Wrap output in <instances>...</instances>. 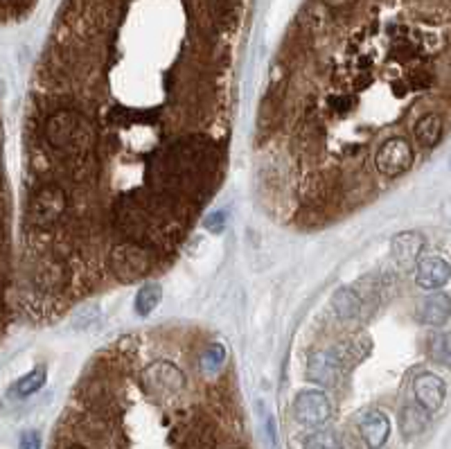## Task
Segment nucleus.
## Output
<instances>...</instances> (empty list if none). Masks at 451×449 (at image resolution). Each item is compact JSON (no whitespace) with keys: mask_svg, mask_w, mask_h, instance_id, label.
Masks as SVG:
<instances>
[{"mask_svg":"<svg viewBox=\"0 0 451 449\" xmlns=\"http://www.w3.org/2000/svg\"><path fill=\"white\" fill-rule=\"evenodd\" d=\"M36 73L95 86H32L25 190L55 188L59 226L21 271L84 298L106 280L158 271L221 183L235 48L248 0H68Z\"/></svg>","mask_w":451,"mask_h":449,"instance_id":"obj_1","label":"nucleus"},{"mask_svg":"<svg viewBox=\"0 0 451 449\" xmlns=\"http://www.w3.org/2000/svg\"><path fill=\"white\" fill-rule=\"evenodd\" d=\"M291 48L350 79L275 63L262 104V176L273 196H291V219L316 228L377 194L381 142L364 100L388 140L415 142L422 115L449 113V68L395 77L449 63V0H309Z\"/></svg>","mask_w":451,"mask_h":449,"instance_id":"obj_2","label":"nucleus"},{"mask_svg":"<svg viewBox=\"0 0 451 449\" xmlns=\"http://www.w3.org/2000/svg\"><path fill=\"white\" fill-rule=\"evenodd\" d=\"M0 158H3V142H0ZM11 228H9V194L5 183L3 161H0V339L14 316V264H11Z\"/></svg>","mask_w":451,"mask_h":449,"instance_id":"obj_3","label":"nucleus"},{"mask_svg":"<svg viewBox=\"0 0 451 449\" xmlns=\"http://www.w3.org/2000/svg\"><path fill=\"white\" fill-rule=\"evenodd\" d=\"M294 413L298 422L307 427H321L331 416V404L321 391H302L294 402Z\"/></svg>","mask_w":451,"mask_h":449,"instance_id":"obj_4","label":"nucleus"},{"mask_svg":"<svg viewBox=\"0 0 451 449\" xmlns=\"http://www.w3.org/2000/svg\"><path fill=\"white\" fill-rule=\"evenodd\" d=\"M415 400L418 404L424 408V411H437V408L442 406L445 402V393H447V386L445 381L433 375V373H422L415 377Z\"/></svg>","mask_w":451,"mask_h":449,"instance_id":"obj_5","label":"nucleus"},{"mask_svg":"<svg viewBox=\"0 0 451 449\" xmlns=\"http://www.w3.org/2000/svg\"><path fill=\"white\" fill-rule=\"evenodd\" d=\"M415 282L420 289H437L449 282V264L445 258H427L418 264Z\"/></svg>","mask_w":451,"mask_h":449,"instance_id":"obj_6","label":"nucleus"},{"mask_svg":"<svg viewBox=\"0 0 451 449\" xmlns=\"http://www.w3.org/2000/svg\"><path fill=\"white\" fill-rule=\"evenodd\" d=\"M361 435L370 449H381L391 435V420L381 411H370L361 420Z\"/></svg>","mask_w":451,"mask_h":449,"instance_id":"obj_7","label":"nucleus"},{"mask_svg":"<svg viewBox=\"0 0 451 449\" xmlns=\"http://www.w3.org/2000/svg\"><path fill=\"white\" fill-rule=\"evenodd\" d=\"M422 250H424V242L418 233H402L400 237L393 240V258L395 262H400V267L404 271L413 267Z\"/></svg>","mask_w":451,"mask_h":449,"instance_id":"obj_8","label":"nucleus"},{"mask_svg":"<svg viewBox=\"0 0 451 449\" xmlns=\"http://www.w3.org/2000/svg\"><path fill=\"white\" fill-rule=\"evenodd\" d=\"M418 316L422 323L445 325L449 319V296L440 294V296H431L427 300H422L418 307Z\"/></svg>","mask_w":451,"mask_h":449,"instance_id":"obj_9","label":"nucleus"},{"mask_svg":"<svg viewBox=\"0 0 451 449\" xmlns=\"http://www.w3.org/2000/svg\"><path fill=\"white\" fill-rule=\"evenodd\" d=\"M429 411H424L420 404H406L402 408V416H400V425L406 438H413V435L422 433L424 427L429 425Z\"/></svg>","mask_w":451,"mask_h":449,"instance_id":"obj_10","label":"nucleus"},{"mask_svg":"<svg viewBox=\"0 0 451 449\" xmlns=\"http://www.w3.org/2000/svg\"><path fill=\"white\" fill-rule=\"evenodd\" d=\"M46 377H48L46 366H38V368H34L32 373H28L25 377L18 379L16 384L9 389V395H11V398H28V395H32V393L43 389Z\"/></svg>","mask_w":451,"mask_h":449,"instance_id":"obj_11","label":"nucleus"},{"mask_svg":"<svg viewBox=\"0 0 451 449\" xmlns=\"http://www.w3.org/2000/svg\"><path fill=\"white\" fill-rule=\"evenodd\" d=\"M163 300V289L161 285H156V282H147L144 285L138 296H136V314L138 316H149L156 307H158V302Z\"/></svg>","mask_w":451,"mask_h":449,"instance_id":"obj_12","label":"nucleus"},{"mask_svg":"<svg viewBox=\"0 0 451 449\" xmlns=\"http://www.w3.org/2000/svg\"><path fill=\"white\" fill-rule=\"evenodd\" d=\"M304 449H343V445L334 431H316L304 443Z\"/></svg>","mask_w":451,"mask_h":449,"instance_id":"obj_13","label":"nucleus"},{"mask_svg":"<svg viewBox=\"0 0 451 449\" xmlns=\"http://www.w3.org/2000/svg\"><path fill=\"white\" fill-rule=\"evenodd\" d=\"M429 348L431 354L435 356L440 364H449V337L447 334H437V337H429Z\"/></svg>","mask_w":451,"mask_h":449,"instance_id":"obj_14","label":"nucleus"},{"mask_svg":"<svg viewBox=\"0 0 451 449\" xmlns=\"http://www.w3.org/2000/svg\"><path fill=\"white\" fill-rule=\"evenodd\" d=\"M203 226L210 231V233H221L226 228V215L223 213H212L206 221Z\"/></svg>","mask_w":451,"mask_h":449,"instance_id":"obj_15","label":"nucleus"},{"mask_svg":"<svg viewBox=\"0 0 451 449\" xmlns=\"http://www.w3.org/2000/svg\"><path fill=\"white\" fill-rule=\"evenodd\" d=\"M21 449H41V435L36 431H25L21 435Z\"/></svg>","mask_w":451,"mask_h":449,"instance_id":"obj_16","label":"nucleus"},{"mask_svg":"<svg viewBox=\"0 0 451 449\" xmlns=\"http://www.w3.org/2000/svg\"><path fill=\"white\" fill-rule=\"evenodd\" d=\"M264 427H267V435H269V443L275 447V425H273V418L264 411Z\"/></svg>","mask_w":451,"mask_h":449,"instance_id":"obj_17","label":"nucleus"},{"mask_svg":"<svg viewBox=\"0 0 451 449\" xmlns=\"http://www.w3.org/2000/svg\"><path fill=\"white\" fill-rule=\"evenodd\" d=\"M65 449H86V447H82V445H70V447H65Z\"/></svg>","mask_w":451,"mask_h":449,"instance_id":"obj_18","label":"nucleus"}]
</instances>
